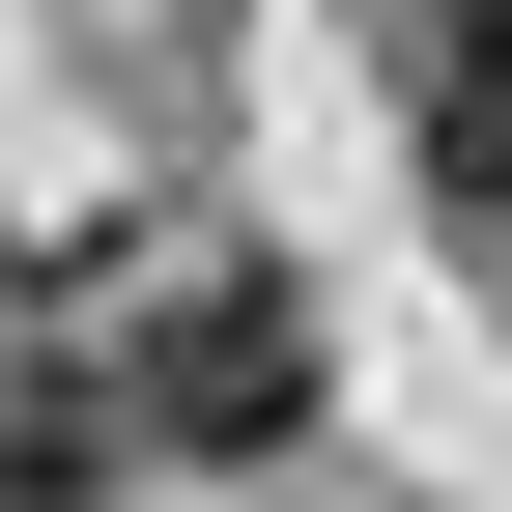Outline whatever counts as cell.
Here are the masks:
<instances>
[{
  "mask_svg": "<svg viewBox=\"0 0 512 512\" xmlns=\"http://www.w3.org/2000/svg\"><path fill=\"white\" fill-rule=\"evenodd\" d=\"M313 399H342V342H313V285H285V256H171V285L114 313V427H143L171 484L313 456Z\"/></svg>",
  "mask_w": 512,
  "mask_h": 512,
  "instance_id": "6da1fadb",
  "label": "cell"
},
{
  "mask_svg": "<svg viewBox=\"0 0 512 512\" xmlns=\"http://www.w3.org/2000/svg\"><path fill=\"white\" fill-rule=\"evenodd\" d=\"M342 29H370V86H399L427 228H484V256H512V0H342Z\"/></svg>",
  "mask_w": 512,
  "mask_h": 512,
  "instance_id": "7a4b0ae2",
  "label": "cell"
},
{
  "mask_svg": "<svg viewBox=\"0 0 512 512\" xmlns=\"http://www.w3.org/2000/svg\"><path fill=\"white\" fill-rule=\"evenodd\" d=\"M114 484H143L114 370H0V512H114Z\"/></svg>",
  "mask_w": 512,
  "mask_h": 512,
  "instance_id": "3957f363",
  "label": "cell"
}]
</instances>
